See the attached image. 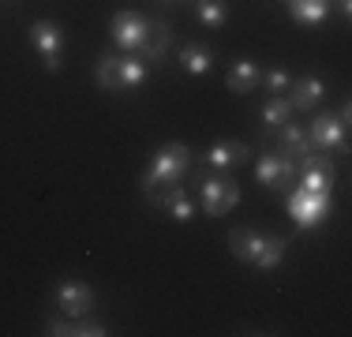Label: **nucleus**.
<instances>
[{
  "label": "nucleus",
  "mask_w": 352,
  "mask_h": 337,
  "mask_svg": "<svg viewBox=\"0 0 352 337\" xmlns=\"http://www.w3.org/2000/svg\"><path fill=\"white\" fill-rule=\"evenodd\" d=\"M188 168H191V150L184 146V142H165V146L150 157L146 173H142V180H139L142 195H157V191L180 184V176L188 173Z\"/></svg>",
  "instance_id": "f257e3e1"
},
{
  "label": "nucleus",
  "mask_w": 352,
  "mask_h": 337,
  "mask_svg": "<svg viewBox=\"0 0 352 337\" xmlns=\"http://www.w3.org/2000/svg\"><path fill=\"white\" fill-rule=\"evenodd\" d=\"M195 195H199V206H203V214L210 217H225L229 210L240 206V184H232L229 176H199L195 180Z\"/></svg>",
  "instance_id": "f03ea898"
},
{
  "label": "nucleus",
  "mask_w": 352,
  "mask_h": 337,
  "mask_svg": "<svg viewBox=\"0 0 352 337\" xmlns=\"http://www.w3.org/2000/svg\"><path fill=\"white\" fill-rule=\"evenodd\" d=\"M333 214V191H304L289 188V217L296 229H315Z\"/></svg>",
  "instance_id": "7ed1b4c3"
},
{
  "label": "nucleus",
  "mask_w": 352,
  "mask_h": 337,
  "mask_svg": "<svg viewBox=\"0 0 352 337\" xmlns=\"http://www.w3.org/2000/svg\"><path fill=\"white\" fill-rule=\"evenodd\" d=\"M30 45L38 49V56H41L49 75H56L64 67V27L60 23H53V19L30 23Z\"/></svg>",
  "instance_id": "20e7f679"
},
{
  "label": "nucleus",
  "mask_w": 352,
  "mask_h": 337,
  "mask_svg": "<svg viewBox=\"0 0 352 337\" xmlns=\"http://www.w3.org/2000/svg\"><path fill=\"white\" fill-rule=\"evenodd\" d=\"M109 30H113L116 49H124V53H139V45L146 41V34H150V19H146L142 12H131V8H124V12L113 15Z\"/></svg>",
  "instance_id": "39448f33"
},
{
  "label": "nucleus",
  "mask_w": 352,
  "mask_h": 337,
  "mask_svg": "<svg viewBox=\"0 0 352 337\" xmlns=\"http://www.w3.org/2000/svg\"><path fill=\"white\" fill-rule=\"evenodd\" d=\"M333 176H338V168H333L330 154L307 150V154L296 162V180H300L304 191H333Z\"/></svg>",
  "instance_id": "423d86ee"
},
{
  "label": "nucleus",
  "mask_w": 352,
  "mask_h": 337,
  "mask_svg": "<svg viewBox=\"0 0 352 337\" xmlns=\"http://www.w3.org/2000/svg\"><path fill=\"white\" fill-rule=\"evenodd\" d=\"M53 303L64 311V315L82 318V315H90V311H94L98 292L90 289L87 281H75V277H68V281H60V285L53 289Z\"/></svg>",
  "instance_id": "0eeeda50"
},
{
  "label": "nucleus",
  "mask_w": 352,
  "mask_h": 337,
  "mask_svg": "<svg viewBox=\"0 0 352 337\" xmlns=\"http://www.w3.org/2000/svg\"><path fill=\"white\" fill-rule=\"evenodd\" d=\"M255 180L270 191H289L296 184V162L285 154H263L255 162Z\"/></svg>",
  "instance_id": "6e6552de"
},
{
  "label": "nucleus",
  "mask_w": 352,
  "mask_h": 337,
  "mask_svg": "<svg viewBox=\"0 0 352 337\" xmlns=\"http://www.w3.org/2000/svg\"><path fill=\"white\" fill-rule=\"evenodd\" d=\"M307 139L318 150H349V124L338 113H318L307 128Z\"/></svg>",
  "instance_id": "1a4fd4ad"
},
{
  "label": "nucleus",
  "mask_w": 352,
  "mask_h": 337,
  "mask_svg": "<svg viewBox=\"0 0 352 337\" xmlns=\"http://www.w3.org/2000/svg\"><path fill=\"white\" fill-rule=\"evenodd\" d=\"M248 157H251V150H248L244 139H221V142H214L210 150H203V165L206 168H221V173L240 168Z\"/></svg>",
  "instance_id": "9d476101"
},
{
  "label": "nucleus",
  "mask_w": 352,
  "mask_h": 337,
  "mask_svg": "<svg viewBox=\"0 0 352 337\" xmlns=\"http://www.w3.org/2000/svg\"><path fill=\"white\" fill-rule=\"evenodd\" d=\"M326 94V83H322V75H315V72H307V75H300V79H292L289 83V105H292V113H311V109L322 101Z\"/></svg>",
  "instance_id": "9b49d317"
},
{
  "label": "nucleus",
  "mask_w": 352,
  "mask_h": 337,
  "mask_svg": "<svg viewBox=\"0 0 352 337\" xmlns=\"http://www.w3.org/2000/svg\"><path fill=\"white\" fill-rule=\"evenodd\" d=\"M266 240H270V232L255 229V225H244V229H232V232H229V251H232V259L255 266V259L263 255Z\"/></svg>",
  "instance_id": "f8f14e48"
},
{
  "label": "nucleus",
  "mask_w": 352,
  "mask_h": 337,
  "mask_svg": "<svg viewBox=\"0 0 352 337\" xmlns=\"http://www.w3.org/2000/svg\"><path fill=\"white\" fill-rule=\"evenodd\" d=\"M274 146H278V154L292 157V162H300V157L311 150V139H307V128H300V124L285 120L281 128H274Z\"/></svg>",
  "instance_id": "ddd939ff"
},
{
  "label": "nucleus",
  "mask_w": 352,
  "mask_h": 337,
  "mask_svg": "<svg viewBox=\"0 0 352 337\" xmlns=\"http://www.w3.org/2000/svg\"><path fill=\"white\" fill-rule=\"evenodd\" d=\"M150 202H157V206H162L165 214L173 217V221H180V225H188L191 217H195V202H191V195L180 188V184H173V188L150 195Z\"/></svg>",
  "instance_id": "4468645a"
},
{
  "label": "nucleus",
  "mask_w": 352,
  "mask_h": 337,
  "mask_svg": "<svg viewBox=\"0 0 352 337\" xmlns=\"http://www.w3.org/2000/svg\"><path fill=\"white\" fill-rule=\"evenodd\" d=\"M225 87L232 94H251V90L263 87V67L251 61V56H240V61H232L229 75H225Z\"/></svg>",
  "instance_id": "2eb2a0df"
},
{
  "label": "nucleus",
  "mask_w": 352,
  "mask_h": 337,
  "mask_svg": "<svg viewBox=\"0 0 352 337\" xmlns=\"http://www.w3.org/2000/svg\"><path fill=\"white\" fill-rule=\"evenodd\" d=\"M169 45H173V30H169V23H162V19H154L150 23V34H146V41L139 45V61H150V64H162L165 61V53H169Z\"/></svg>",
  "instance_id": "dca6fc26"
},
{
  "label": "nucleus",
  "mask_w": 352,
  "mask_h": 337,
  "mask_svg": "<svg viewBox=\"0 0 352 337\" xmlns=\"http://www.w3.org/2000/svg\"><path fill=\"white\" fill-rule=\"evenodd\" d=\"M45 334L49 337H105L109 326L98 323V318H87L82 315L79 323H64V318H49L45 323Z\"/></svg>",
  "instance_id": "f3484780"
},
{
  "label": "nucleus",
  "mask_w": 352,
  "mask_h": 337,
  "mask_svg": "<svg viewBox=\"0 0 352 337\" xmlns=\"http://www.w3.org/2000/svg\"><path fill=\"white\" fill-rule=\"evenodd\" d=\"M180 67L188 75H210L214 49L203 45V41H188V45H180Z\"/></svg>",
  "instance_id": "a211bd4d"
},
{
  "label": "nucleus",
  "mask_w": 352,
  "mask_h": 337,
  "mask_svg": "<svg viewBox=\"0 0 352 337\" xmlns=\"http://www.w3.org/2000/svg\"><path fill=\"white\" fill-rule=\"evenodd\" d=\"M289 15L300 27H318L330 15V0H289Z\"/></svg>",
  "instance_id": "6ab92c4d"
},
{
  "label": "nucleus",
  "mask_w": 352,
  "mask_h": 337,
  "mask_svg": "<svg viewBox=\"0 0 352 337\" xmlns=\"http://www.w3.org/2000/svg\"><path fill=\"white\" fill-rule=\"evenodd\" d=\"M94 83L102 90H124L120 87V56L116 53H105V56H98V64H94Z\"/></svg>",
  "instance_id": "aec40b11"
},
{
  "label": "nucleus",
  "mask_w": 352,
  "mask_h": 337,
  "mask_svg": "<svg viewBox=\"0 0 352 337\" xmlns=\"http://www.w3.org/2000/svg\"><path fill=\"white\" fill-rule=\"evenodd\" d=\"M195 19L210 30H221L229 23V4L225 0H195Z\"/></svg>",
  "instance_id": "412c9836"
},
{
  "label": "nucleus",
  "mask_w": 352,
  "mask_h": 337,
  "mask_svg": "<svg viewBox=\"0 0 352 337\" xmlns=\"http://www.w3.org/2000/svg\"><path fill=\"white\" fill-rule=\"evenodd\" d=\"M258 116H263V124H266L270 131H274V128H281V124L292 116L289 98H285V94H270V98L263 101V109H258Z\"/></svg>",
  "instance_id": "4be33fe9"
},
{
  "label": "nucleus",
  "mask_w": 352,
  "mask_h": 337,
  "mask_svg": "<svg viewBox=\"0 0 352 337\" xmlns=\"http://www.w3.org/2000/svg\"><path fill=\"white\" fill-rule=\"evenodd\" d=\"M146 83V61H139L135 53H124L120 56V87L124 90H139Z\"/></svg>",
  "instance_id": "5701e85b"
},
{
  "label": "nucleus",
  "mask_w": 352,
  "mask_h": 337,
  "mask_svg": "<svg viewBox=\"0 0 352 337\" xmlns=\"http://www.w3.org/2000/svg\"><path fill=\"white\" fill-rule=\"evenodd\" d=\"M285 251H289V240H285V236H274V232H270V240H266L263 255L255 259V270H263V274L278 270V266H281V259H285Z\"/></svg>",
  "instance_id": "b1692460"
},
{
  "label": "nucleus",
  "mask_w": 352,
  "mask_h": 337,
  "mask_svg": "<svg viewBox=\"0 0 352 337\" xmlns=\"http://www.w3.org/2000/svg\"><path fill=\"white\" fill-rule=\"evenodd\" d=\"M292 83V75L285 72V67H270V72H263V87L270 90V94H285Z\"/></svg>",
  "instance_id": "393cba45"
},
{
  "label": "nucleus",
  "mask_w": 352,
  "mask_h": 337,
  "mask_svg": "<svg viewBox=\"0 0 352 337\" xmlns=\"http://www.w3.org/2000/svg\"><path fill=\"white\" fill-rule=\"evenodd\" d=\"M333 8L341 12V19H349V15H352V0H333Z\"/></svg>",
  "instance_id": "a878e982"
},
{
  "label": "nucleus",
  "mask_w": 352,
  "mask_h": 337,
  "mask_svg": "<svg viewBox=\"0 0 352 337\" xmlns=\"http://www.w3.org/2000/svg\"><path fill=\"white\" fill-rule=\"evenodd\" d=\"M338 116L349 124V116H352V105H349V98H341V105H338Z\"/></svg>",
  "instance_id": "bb28decb"
}]
</instances>
